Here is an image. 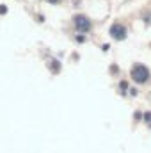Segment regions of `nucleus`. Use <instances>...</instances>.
<instances>
[{"instance_id": "obj_3", "label": "nucleus", "mask_w": 151, "mask_h": 153, "mask_svg": "<svg viewBox=\"0 0 151 153\" xmlns=\"http://www.w3.org/2000/svg\"><path fill=\"white\" fill-rule=\"evenodd\" d=\"M110 36H112L114 39H117V41L124 39L126 38V27L121 25V23H114L112 27H110Z\"/></svg>"}, {"instance_id": "obj_4", "label": "nucleus", "mask_w": 151, "mask_h": 153, "mask_svg": "<svg viewBox=\"0 0 151 153\" xmlns=\"http://www.w3.org/2000/svg\"><path fill=\"white\" fill-rule=\"evenodd\" d=\"M48 2H50V4H59L61 0H48Z\"/></svg>"}, {"instance_id": "obj_2", "label": "nucleus", "mask_w": 151, "mask_h": 153, "mask_svg": "<svg viewBox=\"0 0 151 153\" xmlns=\"http://www.w3.org/2000/svg\"><path fill=\"white\" fill-rule=\"evenodd\" d=\"M75 25L80 32H89V30H91V20H89L87 16H84V14L75 16Z\"/></svg>"}, {"instance_id": "obj_1", "label": "nucleus", "mask_w": 151, "mask_h": 153, "mask_svg": "<svg viewBox=\"0 0 151 153\" xmlns=\"http://www.w3.org/2000/svg\"><path fill=\"white\" fill-rule=\"evenodd\" d=\"M130 75H132V78H133L137 84H146V82L150 80L151 73L144 64H135V66L132 68V73H130Z\"/></svg>"}]
</instances>
